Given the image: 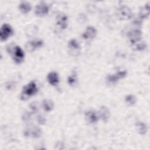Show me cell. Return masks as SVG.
<instances>
[{"label":"cell","instance_id":"15","mask_svg":"<svg viewBox=\"0 0 150 150\" xmlns=\"http://www.w3.org/2000/svg\"><path fill=\"white\" fill-rule=\"evenodd\" d=\"M19 9L23 13H27L31 10L30 4L26 1H23L20 3L19 5Z\"/></svg>","mask_w":150,"mask_h":150},{"label":"cell","instance_id":"8","mask_svg":"<svg viewBox=\"0 0 150 150\" xmlns=\"http://www.w3.org/2000/svg\"><path fill=\"white\" fill-rule=\"evenodd\" d=\"M42 134V131L41 129L36 127L35 126H33L32 128H28L26 129L24 131V135L25 137H32L33 138H38Z\"/></svg>","mask_w":150,"mask_h":150},{"label":"cell","instance_id":"23","mask_svg":"<svg viewBox=\"0 0 150 150\" xmlns=\"http://www.w3.org/2000/svg\"><path fill=\"white\" fill-rule=\"evenodd\" d=\"M37 121L40 124H44L45 122V118L42 115H38L37 116Z\"/></svg>","mask_w":150,"mask_h":150},{"label":"cell","instance_id":"20","mask_svg":"<svg viewBox=\"0 0 150 150\" xmlns=\"http://www.w3.org/2000/svg\"><path fill=\"white\" fill-rule=\"evenodd\" d=\"M125 101L129 105H133L136 103V97L132 94H129L125 97Z\"/></svg>","mask_w":150,"mask_h":150},{"label":"cell","instance_id":"6","mask_svg":"<svg viewBox=\"0 0 150 150\" xmlns=\"http://www.w3.org/2000/svg\"><path fill=\"white\" fill-rule=\"evenodd\" d=\"M142 33L139 29H132L128 33V37L132 45H134L141 40Z\"/></svg>","mask_w":150,"mask_h":150},{"label":"cell","instance_id":"10","mask_svg":"<svg viewBox=\"0 0 150 150\" xmlns=\"http://www.w3.org/2000/svg\"><path fill=\"white\" fill-rule=\"evenodd\" d=\"M96 34H97V30L94 27L88 26L81 36L84 39L91 40L95 38Z\"/></svg>","mask_w":150,"mask_h":150},{"label":"cell","instance_id":"13","mask_svg":"<svg viewBox=\"0 0 150 150\" xmlns=\"http://www.w3.org/2000/svg\"><path fill=\"white\" fill-rule=\"evenodd\" d=\"M56 24L62 29H64L67 25V17L65 14H59L56 18Z\"/></svg>","mask_w":150,"mask_h":150},{"label":"cell","instance_id":"7","mask_svg":"<svg viewBox=\"0 0 150 150\" xmlns=\"http://www.w3.org/2000/svg\"><path fill=\"white\" fill-rule=\"evenodd\" d=\"M127 74V72L125 70L118 71V72L115 73L114 74H109L107 77V80L110 83L114 84L117 83L119 80V79H122L124 77H125Z\"/></svg>","mask_w":150,"mask_h":150},{"label":"cell","instance_id":"4","mask_svg":"<svg viewBox=\"0 0 150 150\" xmlns=\"http://www.w3.org/2000/svg\"><path fill=\"white\" fill-rule=\"evenodd\" d=\"M13 33V29L12 27L7 24L5 23L4 24L1 28V30H0V39L1 41H5L9 37H10Z\"/></svg>","mask_w":150,"mask_h":150},{"label":"cell","instance_id":"1","mask_svg":"<svg viewBox=\"0 0 150 150\" xmlns=\"http://www.w3.org/2000/svg\"><path fill=\"white\" fill-rule=\"evenodd\" d=\"M38 91L36 83L35 81H32L27 85L24 86L21 94V98L22 100H25L30 97L35 95Z\"/></svg>","mask_w":150,"mask_h":150},{"label":"cell","instance_id":"3","mask_svg":"<svg viewBox=\"0 0 150 150\" xmlns=\"http://www.w3.org/2000/svg\"><path fill=\"white\" fill-rule=\"evenodd\" d=\"M116 15L121 20H127L131 19L133 13L131 9L125 5H122L117 8L116 11Z\"/></svg>","mask_w":150,"mask_h":150},{"label":"cell","instance_id":"19","mask_svg":"<svg viewBox=\"0 0 150 150\" xmlns=\"http://www.w3.org/2000/svg\"><path fill=\"white\" fill-rule=\"evenodd\" d=\"M68 47L70 50H75L78 52L80 49V45L76 39H71L69 41L68 44Z\"/></svg>","mask_w":150,"mask_h":150},{"label":"cell","instance_id":"16","mask_svg":"<svg viewBox=\"0 0 150 150\" xmlns=\"http://www.w3.org/2000/svg\"><path fill=\"white\" fill-rule=\"evenodd\" d=\"M149 13V4H146L144 7L140 9L139 13V18L144 19L146 18Z\"/></svg>","mask_w":150,"mask_h":150},{"label":"cell","instance_id":"22","mask_svg":"<svg viewBox=\"0 0 150 150\" xmlns=\"http://www.w3.org/2000/svg\"><path fill=\"white\" fill-rule=\"evenodd\" d=\"M77 78H76V73H73L71 76H70L67 79V82L70 86L74 85L76 83Z\"/></svg>","mask_w":150,"mask_h":150},{"label":"cell","instance_id":"17","mask_svg":"<svg viewBox=\"0 0 150 150\" xmlns=\"http://www.w3.org/2000/svg\"><path fill=\"white\" fill-rule=\"evenodd\" d=\"M136 129L137 132L141 135H144L147 131V127L146 124L142 122H138L136 124Z\"/></svg>","mask_w":150,"mask_h":150},{"label":"cell","instance_id":"18","mask_svg":"<svg viewBox=\"0 0 150 150\" xmlns=\"http://www.w3.org/2000/svg\"><path fill=\"white\" fill-rule=\"evenodd\" d=\"M43 109L47 112L52 111L54 107V103L51 100H44L42 103Z\"/></svg>","mask_w":150,"mask_h":150},{"label":"cell","instance_id":"14","mask_svg":"<svg viewBox=\"0 0 150 150\" xmlns=\"http://www.w3.org/2000/svg\"><path fill=\"white\" fill-rule=\"evenodd\" d=\"M47 79L49 83L53 86H56L59 82V78L58 74L55 71L50 72L47 74Z\"/></svg>","mask_w":150,"mask_h":150},{"label":"cell","instance_id":"9","mask_svg":"<svg viewBox=\"0 0 150 150\" xmlns=\"http://www.w3.org/2000/svg\"><path fill=\"white\" fill-rule=\"evenodd\" d=\"M43 42L42 40H34L28 42L25 45V48L28 51L32 52L37 48L43 46Z\"/></svg>","mask_w":150,"mask_h":150},{"label":"cell","instance_id":"5","mask_svg":"<svg viewBox=\"0 0 150 150\" xmlns=\"http://www.w3.org/2000/svg\"><path fill=\"white\" fill-rule=\"evenodd\" d=\"M49 11V9L47 4L43 2H42L37 4L36 6L35 13L38 16L43 17L48 13Z\"/></svg>","mask_w":150,"mask_h":150},{"label":"cell","instance_id":"2","mask_svg":"<svg viewBox=\"0 0 150 150\" xmlns=\"http://www.w3.org/2000/svg\"><path fill=\"white\" fill-rule=\"evenodd\" d=\"M7 50L9 53L12 54V58L16 63L20 64L22 62L25 54L23 51L19 46L9 47V49H7Z\"/></svg>","mask_w":150,"mask_h":150},{"label":"cell","instance_id":"12","mask_svg":"<svg viewBox=\"0 0 150 150\" xmlns=\"http://www.w3.org/2000/svg\"><path fill=\"white\" fill-rule=\"evenodd\" d=\"M98 115L99 118H100L103 121L107 122L108 120L110 115L109 109L104 105L101 106L98 112Z\"/></svg>","mask_w":150,"mask_h":150},{"label":"cell","instance_id":"21","mask_svg":"<svg viewBox=\"0 0 150 150\" xmlns=\"http://www.w3.org/2000/svg\"><path fill=\"white\" fill-rule=\"evenodd\" d=\"M132 45H133L134 49L137 50H142L146 48V44L144 42H142L141 40H140L139 42Z\"/></svg>","mask_w":150,"mask_h":150},{"label":"cell","instance_id":"11","mask_svg":"<svg viewBox=\"0 0 150 150\" xmlns=\"http://www.w3.org/2000/svg\"><path fill=\"white\" fill-rule=\"evenodd\" d=\"M85 118L88 122L94 124L98 121L99 117L98 114H97L94 111L90 110L85 113Z\"/></svg>","mask_w":150,"mask_h":150}]
</instances>
